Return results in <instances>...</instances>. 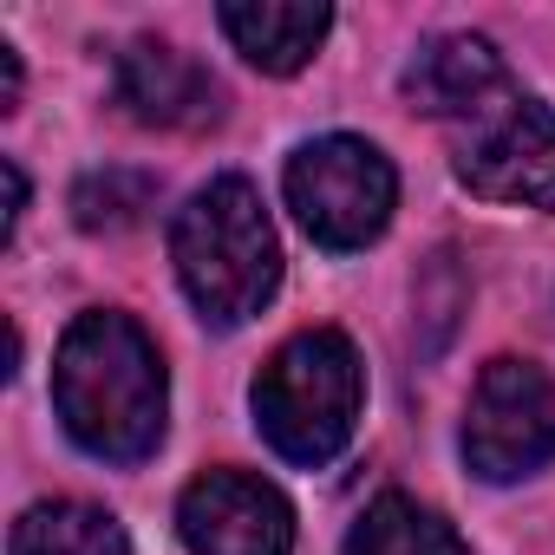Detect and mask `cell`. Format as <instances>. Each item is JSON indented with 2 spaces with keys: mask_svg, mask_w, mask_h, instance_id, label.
<instances>
[{
  "mask_svg": "<svg viewBox=\"0 0 555 555\" xmlns=\"http://www.w3.org/2000/svg\"><path fill=\"white\" fill-rule=\"evenodd\" d=\"M177 282L209 327L255 321L282 288V242L248 177H209L170 222Z\"/></svg>",
  "mask_w": 555,
  "mask_h": 555,
  "instance_id": "obj_2",
  "label": "cell"
},
{
  "mask_svg": "<svg viewBox=\"0 0 555 555\" xmlns=\"http://www.w3.org/2000/svg\"><path fill=\"white\" fill-rule=\"evenodd\" d=\"M14 99H21V60L14 47H0V112H14Z\"/></svg>",
  "mask_w": 555,
  "mask_h": 555,
  "instance_id": "obj_14",
  "label": "cell"
},
{
  "mask_svg": "<svg viewBox=\"0 0 555 555\" xmlns=\"http://www.w3.org/2000/svg\"><path fill=\"white\" fill-rule=\"evenodd\" d=\"M151 196H157V183L144 170H92L73 190V216H79V229H131L151 209Z\"/></svg>",
  "mask_w": 555,
  "mask_h": 555,
  "instance_id": "obj_13",
  "label": "cell"
},
{
  "mask_svg": "<svg viewBox=\"0 0 555 555\" xmlns=\"http://www.w3.org/2000/svg\"><path fill=\"white\" fill-rule=\"evenodd\" d=\"M509 73H503V60H496V47L483 40V34H438V40H425L418 47V60L405 66V99H412V112H425V118H464L490 86H503Z\"/></svg>",
  "mask_w": 555,
  "mask_h": 555,
  "instance_id": "obj_10",
  "label": "cell"
},
{
  "mask_svg": "<svg viewBox=\"0 0 555 555\" xmlns=\"http://www.w3.org/2000/svg\"><path fill=\"white\" fill-rule=\"evenodd\" d=\"M118 105L151 131H209L222 118V86L203 60L164 40H138L118 53Z\"/></svg>",
  "mask_w": 555,
  "mask_h": 555,
  "instance_id": "obj_8",
  "label": "cell"
},
{
  "mask_svg": "<svg viewBox=\"0 0 555 555\" xmlns=\"http://www.w3.org/2000/svg\"><path fill=\"white\" fill-rule=\"evenodd\" d=\"M164 360L131 314L92 308L66 327L53 360V412L79 451L105 464H144L164 444Z\"/></svg>",
  "mask_w": 555,
  "mask_h": 555,
  "instance_id": "obj_1",
  "label": "cell"
},
{
  "mask_svg": "<svg viewBox=\"0 0 555 555\" xmlns=\"http://www.w3.org/2000/svg\"><path fill=\"white\" fill-rule=\"evenodd\" d=\"M8 555H131V542H125L118 516H105L99 503L53 496V503H34L14 522Z\"/></svg>",
  "mask_w": 555,
  "mask_h": 555,
  "instance_id": "obj_11",
  "label": "cell"
},
{
  "mask_svg": "<svg viewBox=\"0 0 555 555\" xmlns=\"http://www.w3.org/2000/svg\"><path fill=\"white\" fill-rule=\"evenodd\" d=\"M347 555H470V548H464V535H457L438 509H425V503L405 496V490H386V496L366 503V516L353 522Z\"/></svg>",
  "mask_w": 555,
  "mask_h": 555,
  "instance_id": "obj_12",
  "label": "cell"
},
{
  "mask_svg": "<svg viewBox=\"0 0 555 555\" xmlns=\"http://www.w3.org/2000/svg\"><path fill=\"white\" fill-rule=\"evenodd\" d=\"M555 457V386L529 360H490L470 386L464 412V464L483 483L535 477Z\"/></svg>",
  "mask_w": 555,
  "mask_h": 555,
  "instance_id": "obj_6",
  "label": "cell"
},
{
  "mask_svg": "<svg viewBox=\"0 0 555 555\" xmlns=\"http://www.w3.org/2000/svg\"><path fill=\"white\" fill-rule=\"evenodd\" d=\"M457 131V177L490 196V203H522V209H555V112L509 79L490 86Z\"/></svg>",
  "mask_w": 555,
  "mask_h": 555,
  "instance_id": "obj_5",
  "label": "cell"
},
{
  "mask_svg": "<svg viewBox=\"0 0 555 555\" xmlns=\"http://www.w3.org/2000/svg\"><path fill=\"white\" fill-rule=\"evenodd\" d=\"M177 535L190 555H295V509L274 483L222 464L177 496Z\"/></svg>",
  "mask_w": 555,
  "mask_h": 555,
  "instance_id": "obj_7",
  "label": "cell"
},
{
  "mask_svg": "<svg viewBox=\"0 0 555 555\" xmlns=\"http://www.w3.org/2000/svg\"><path fill=\"white\" fill-rule=\"evenodd\" d=\"M216 27L229 34V47L255 73L288 79V73H301L314 60V47L327 40L334 14L308 8V0H229V8H216Z\"/></svg>",
  "mask_w": 555,
  "mask_h": 555,
  "instance_id": "obj_9",
  "label": "cell"
},
{
  "mask_svg": "<svg viewBox=\"0 0 555 555\" xmlns=\"http://www.w3.org/2000/svg\"><path fill=\"white\" fill-rule=\"evenodd\" d=\"M282 190H288L295 222L321 248L353 255V248L386 235L392 203H399V170H392V157L379 144L334 131V138H314V144H301L288 157Z\"/></svg>",
  "mask_w": 555,
  "mask_h": 555,
  "instance_id": "obj_4",
  "label": "cell"
},
{
  "mask_svg": "<svg viewBox=\"0 0 555 555\" xmlns=\"http://www.w3.org/2000/svg\"><path fill=\"white\" fill-rule=\"evenodd\" d=\"M366 405V366L340 327H301L255 373V425L301 470H321L347 451Z\"/></svg>",
  "mask_w": 555,
  "mask_h": 555,
  "instance_id": "obj_3",
  "label": "cell"
}]
</instances>
